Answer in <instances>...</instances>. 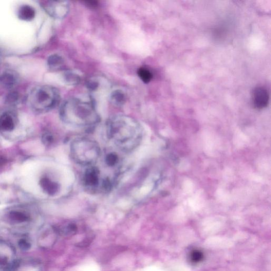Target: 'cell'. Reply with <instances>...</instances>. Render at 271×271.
<instances>
[{
  "label": "cell",
  "mask_w": 271,
  "mask_h": 271,
  "mask_svg": "<svg viewBox=\"0 0 271 271\" xmlns=\"http://www.w3.org/2000/svg\"><path fill=\"white\" fill-rule=\"evenodd\" d=\"M107 134L118 148L125 151H134L142 139V129L134 119L125 116L113 117L107 123Z\"/></svg>",
  "instance_id": "obj_1"
},
{
  "label": "cell",
  "mask_w": 271,
  "mask_h": 271,
  "mask_svg": "<svg viewBox=\"0 0 271 271\" xmlns=\"http://www.w3.org/2000/svg\"><path fill=\"white\" fill-rule=\"evenodd\" d=\"M60 115L66 123L78 127H91L99 121L94 106L80 101L65 103L61 108Z\"/></svg>",
  "instance_id": "obj_2"
},
{
  "label": "cell",
  "mask_w": 271,
  "mask_h": 271,
  "mask_svg": "<svg viewBox=\"0 0 271 271\" xmlns=\"http://www.w3.org/2000/svg\"><path fill=\"white\" fill-rule=\"evenodd\" d=\"M100 152L99 144L95 141L87 137L75 138L71 143V156L78 165L92 166L98 161Z\"/></svg>",
  "instance_id": "obj_3"
},
{
  "label": "cell",
  "mask_w": 271,
  "mask_h": 271,
  "mask_svg": "<svg viewBox=\"0 0 271 271\" xmlns=\"http://www.w3.org/2000/svg\"><path fill=\"white\" fill-rule=\"evenodd\" d=\"M28 103L37 111H47L57 105L59 94L55 88L48 86L34 88L28 95Z\"/></svg>",
  "instance_id": "obj_4"
},
{
  "label": "cell",
  "mask_w": 271,
  "mask_h": 271,
  "mask_svg": "<svg viewBox=\"0 0 271 271\" xmlns=\"http://www.w3.org/2000/svg\"><path fill=\"white\" fill-rule=\"evenodd\" d=\"M252 98L254 105L257 108H265L269 104V93L267 90L263 88L258 87L254 89Z\"/></svg>",
  "instance_id": "obj_5"
},
{
  "label": "cell",
  "mask_w": 271,
  "mask_h": 271,
  "mask_svg": "<svg viewBox=\"0 0 271 271\" xmlns=\"http://www.w3.org/2000/svg\"><path fill=\"white\" fill-rule=\"evenodd\" d=\"M18 76L13 71H6L0 75V86L4 89H14L18 84Z\"/></svg>",
  "instance_id": "obj_6"
},
{
  "label": "cell",
  "mask_w": 271,
  "mask_h": 271,
  "mask_svg": "<svg viewBox=\"0 0 271 271\" xmlns=\"http://www.w3.org/2000/svg\"><path fill=\"white\" fill-rule=\"evenodd\" d=\"M100 172L97 167L91 166L87 169L84 177V182L88 187H95L99 183Z\"/></svg>",
  "instance_id": "obj_7"
},
{
  "label": "cell",
  "mask_w": 271,
  "mask_h": 271,
  "mask_svg": "<svg viewBox=\"0 0 271 271\" xmlns=\"http://www.w3.org/2000/svg\"><path fill=\"white\" fill-rule=\"evenodd\" d=\"M35 9L29 5H22L18 11V18L23 21H30L35 18Z\"/></svg>",
  "instance_id": "obj_8"
},
{
  "label": "cell",
  "mask_w": 271,
  "mask_h": 271,
  "mask_svg": "<svg viewBox=\"0 0 271 271\" xmlns=\"http://www.w3.org/2000/svg\"><path fill=\"white\" fill-rule=\"evenodd\" d=\"M40 185L45 193L50 196L57 193L59 189V185L47 178L42 179Z\"/></svg>",
  "instance_id": "obj_9"
},
{
  "label": "cell",
  "mask_w": 271,
  "mask_h": 271,
  "mask_svg": "<svg viewBox=\"0 0 271 271\" xmlns=\"http://www.w3.org/2000/svg\"><path fill=\"white\" fill-rule=\"evenodd\" d=\"M15 128V122L12 116L5 113L0 117V129L5 132L12 131Z\"/></svg>",
  "instance_id": "obj_10"
},
{
  "label": "cell",
  "mask_w": 271,
  "mask_h": 271,
  "mask_svg": "<svg viewBox=\"0 0 271 271\" xmlns=\"http://www.w3.org/2000/svg\"><path fill=\"white\" fill-rule=\"evenodd\" d=\"M189 258L191 263L198 264L203 260L204 254L199 250H193L190 252Z\"/></svg>",
  "instance_id": "obj_11"
},
{
  "label": "cell",
  "mask_w": 271,
  "mask_h": 271,
  "mask_svg": "<svg viewBox=\"0 0 271 271\" xmlns=\"http://www.w3.org/2000/svg\"><path fill=\"white\" fill-rule=\"evenodd\" d=\"M9 218L16 223L24 222L29 219L25 213L16 211L11 212L9 213Z\"/></svg>",
  "instance_id": "obj_12"
},
{
  "label": "cell",
  "mask_w": 271,
  "mask_h": 271,
  "mask_svg": "<svg viewBox=\"0 0 271 271\" xmlns=\"http://www.w3.org/2000/svg\"><path fill=\"white\" fill-rule=\"evenodd\" d=\"M138 75L141 80L145 83H149L152 77L151 73L145 68H141L138 70Z\"/></svg>",
  "instance_id": "obj_13"
},
{
  "label": "cell",
  "mask_w": 271,
  "mask_h": 271,
  "mask_svg": "<svg viewBox=\"0 0 271 271\" xmlns=\"http://www.w3.org/2000/svg\"><path fill=\"white\" fill-rule=\"evenodd\" d=\"M48 63L51 68L56 67L61 63V59L56 55L51 56L48 59Z\"/></svg>",
  "instance_id": "obj_14"
},
{
  "label": "cell",
  "mask_w": 271,
  "mask_h": 271,
  "mask_svg": "<svg viewBox=\"0 0 271 271\" xmlns=\"http://www.w3.org/2000/svg\"><path fill=\"white\" fill-rule=\"evenodd\" d=\"M19 97L18 93L15 92H11L6 97V102L8 104L14 105L18 101Z\"/></svg>",
  "instance_id": "obj_15"
},
{
  "label": "cell",
  "mask_w": 271,
  "mask_h": 271,
  "mask_svg": "<svg viewBox=\"0 0 271 271\" xmlns=\"http://www.w3.org/2000/svg\"><path fill=\"white\" fill-rule=\"evenodd\" d=\"M118 161L117 155L114 153H110L107 155L105 161L109 166H113L116 165Z\"/></svg>",
  "instance_id": "obj_16"
},
{
  "label": "cell",
  "mask_w": 271,
  "mask_h": 271,
  "mask_svg": "<svg viewBox=\"0 0 271 271\" xmlns=\"http://www.w3.org/2000/svg\"><path fill=\"white\" fill-rule=\"evenodd\" d=\"M54 141L53 135L50 133H45L42 136V142L44 145L48 146L52 144Z\"/></svg>",
  "instance_id": "obj_17"
},
{
  "label": "cell",
  "mask_w": 271,
  "mask_h": 271,
  "mask_svg": "<svg viewBox=\"0 0 271 271\" xmlns=\"http://www.w3.org/2000/svg\"><path fill=\"white\" fill-rule=\"evenodd\" d=\"M19 245L21 249L23 250H28L30 247V245L29 242L24 240H21L19 242Z\"/></svg>",
  "instance_id": "obj_18"
},
{
  "label": "cell",
  "mask_w": 271,
  "mask_h": 271,
  "mask_svg": "<svg viewBox=\"0 0 271 271\" xmlns=\"http://www.w3.org/2000/svg\"><path fill=\"white\" fill-rule=\"evenodd\" d=\"M123 95L121 94V93L117 92L113 99H115V102H116L117 104H121L123 101Z\"/></svg>",
  "instance_id": "obj_19"
},
{
  "label": "cell",
  "mask_w": 271,
  "mask_h": 271,
  "mask_svg": "<svg viewBox=\"0 0 271 271\" xmlns=\"http://www.w3.org/2000/svg\"><path fill=\"white\" fill-rule=\"evenodd\" d=\"M0 61H1V57H0Z\"/></svg>",
  "instance_id": "obj_20"
}]
</instances>
